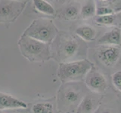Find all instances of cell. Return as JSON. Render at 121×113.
Here are the masks:
<instances>
[{
	"label": "cell",
	"mask_w": 121,
	"mask_h": 113,
	"mask_svg": "<svg viewBox=\"0 0 121 113\" xmlns=\"http://www.w3.org/2000/svg\"><path fill=\"white\" fill-rule=\"evenodd\" d=\"M77 1H81V0H77Z\"/></svg>",
	"instance_id": "484cf974"
},
{
	"label": "cell",
	"mask_w": 121,
	"mask_h": 113,
	"mask_svg": "<svg viewBox=\"0 0 121 113\" xmlns=\"http://www.w3.org/2000/svg\"><path fill=\"white\" fill-rule=\"evenodd\" d=\"M75 34L84 41H92L97 37L96 29L88 24L79 26L75 30Z\"/></svg>",
	"instance_id": "7c38bea8"
},
{
	"label": "cell",
	"mask_w": 121,
	"mask_h": 113,
	"mask_svg": "<svg viewBox=\"0 0 121 113\" xmlns=\"http://www.w3.org/2000/svg\"><path fill=\"white\" fill-rule=\"evenodd\" d=\"M112 82L116 89L121 92V70L117 71L112 75Z\"/></svg>",
	"instance_id": "d6986e66"
},
{
	"label": "cell",
	"mask_w": 121,
	"mask_h": 113,
	"mask_svg": "<svg viewBox=\"0 0 121 113\" xmlns=\"http://www.w3.org/2000/svg\"><path fill=\"white\" fill-rule=\"evenodd\" d=\"M99 100L87 94L79 103L76 113H95L98 109Z\"/></svg>",
	"instance_id": "8fae6325"
},
{
	"label": "cell",
	"mask_w": 121,
	"mask_h": 113,
	"mask_svg": "<svg viewBox=\"0 0 121 113\" xmlns=\"http://www.w3.org/2000/svg\"><path fill=\"white\" fill-rule=\"evenodd\" d=\"M85 96L82 95L81 90H77L75 86L73 88L69 85L61 92V103L64 107L67 106L71 109L73 108V109H77L79 103Z\"/></svg>",
	"instance_id": "ba28073f"
},
{
	"label": "cell",
	"mask_w": 121,
	"mask_h": 113,
	"mask_svg": "<svg viewBox=\"0 0 121 113\" xmlns=\"http://www.w3.org/2000/svg\"><path fill=\"white\" fill-rule=\"evenodd\" d=\"M95 21L98 25L110 26L116 24V15L115 14H113L104 16H96Z\"/></svg>",
	"instance_id": "2e32d148"
},
{
	"label": "cell",
	"mask_w": 121,
	"mask_h": 113,
	"mask_svg": "<svg viewBox=\"0 0 121 113\" xmlns=\"http://www.w3.org/2000/svg\"><path fill=\"white\" fill-rule=\"evenodd\" d=\"M33 5L37 11L48 16L56 15V10L52 4L46 0H33Z\"/></svg>",
	"instance_id": "5bb4252c"
},
{
	"label": "cell",
	"mask_w": 121,
	"mask_h": 113,
	"mask_svg": "<svg viewBox=\"0 0 121 113\" xmlns=\"http://www.w3.org/2000/svg\"><path fill=\"white\" fill-rule=\"evenodd\" d=\"M22 35L50 44L58 36V29L50 19L38 18L30 24Z\"/></svg>",
	"instance_id": "3957f363"
},
{
	"label": "cell",
	"mask_w": 121,
	"mask_h": 113,
	"mask_svg": "<svg viewBox=\"0 0 121 113\" xmlns=\"http://www.w3.org/2000/svg\"><path fill=\"white\" fill-rule=\"evenodd\" d=\"M33 113H50L53 112V106L49 103H39L33 105Z\"/></svg>",
	"instance_id": "e0dca14e"
},
{
	"label": "cell",
	"mask_w": 121,
	"mask_h": 113,
	"mask_svg": "<svg viewBox=\"0 0 121 113\" xmlns=\"http://www.w3.org/2000/svg\"><path fill=\"white\" fill-rule=\"evenodd\" d=\"M79 48L80 43L77 39L67 35H61L57 44V56L59 60H61L60 63L66 62V60L73 58L77 55Z\"/></svg>",
	"instance_id": "277c9868"
},
{
	"label": "cell",
	"mask_w": 121,
	"mask_h": 113,
	"mask_svg": "<svg viewBox=\"0 0 121 113\" xmlns=\"http://www.w3.org/2000/svg\"><path fill=\"white\" fill-rule=\"evenodd\" d=\"M50 113H53V112H50Z\"/></svg>",
	"instance_id": "4316f807"
},
{
	"label": "cell",
	"mask_w": 121,
	"mask_h": 113,
	"mask_svg": "<svg viewBox=\"0 0 121 113\" xmlns=\"http://www.w3.org/2000/svg\"><path fill=\"white\" fill-rule=\"evenodd\" d=\"M115 15H116V24L117 23L120 26H121V10L115 13Z\"/></svg>",
	"instance_id": "7402d4cb"
},
{
	"label": "cell",
	"mask_w": 121,
	"mask_h": 113,
	"mask_svg": "<svg viewBox=\"0 0 121 113\" xmlns=\"http://www.w3.org/2000/svg\"><path fill=\"white\" fill-rule=\"evenodd\" d=\"M95 113H114V112H113L111 110H110V109H102V110H98L97 109V111L95 112Z\"/></svg>",
	"instance_id": "603a6c76"
},
{
	"label": "cell",
	"mask_w": 121,
	"mask_h": 113,
	"mask_svg": "<svg viewBox=\"0 0 121 113\" xmlns=\"http://www.w3.org/2000/svg\"><path fill=\"white\" fill-rule=\"evenodd\" d=\"M94 64L87 59L60 63L58 75L62 83L79 82L84 80Z\"/></svg>",
	"instance_id": "6da1fadb"
},
{
	"label": "cell",
	"mask_w": 121,
	"mask_h": 113,
	"mask_svg": "<svg viewBox=\"0 0 121 113\" xmlns=\"http://www.w3.org/2000/svg\"><path fill=\"white\" fill-rule=\"evenodd\" d=\"M84 80L87 88L95 93H102L107 89V79L95 66L87 73Z\"/></svg>",
	"instance_id": "52a82bcc"
},
{
	"label": "cell",
	"mask_w": 121,
	"mask_h": 113,
	"mask_svg": "<svg viewBox=\"0 0 121 113\" xmlns=\"http://www.w3.org/2000/svg\"><path fill=\"white\" fill-rule=\"evenodd\" d=\"M111 2L112 5L114 7L113 10L115 11L117 7H119V8H121V0H111Z\"/></svg>",
	"instance_id": "44dd1931"
},
{
	"label": "cell",
	"mask_w": 121,
	"mask_h": 113,
	"mask_svg": "<svg viewBox=\"0 0 121 113\" xmlns=\"http://www.w3.org/2000/svg\"><path fill=\"white\" fill-rule=\"evenodd\" d=\"M80 14V8L78 4H70L63 8L59 14L58 17L64 20H72L77 19Z\"/></svg>",
	"instance_id": "4fadbf2b"
},
{
	"label": "cell",
	"mask_w": 121,
	"mask_h": 113,
	"mask_svg": "<svg viewBox=\"0 0 121 113\" xmlns=\"http://www.w3.org/2000/svg\"><path fill=\"white\" fill-rule=\"evenodd\" d=\"M26 2L0 0V23L14 22L24 9Z\"/></svg>",
	"instance_id": "5b68a950"
},
{
	"label": "cell",
	"mask_w": 121,
	"mask_h": 113,
	"mask_svg": "<svg viewBox=\"0 0 121 113\" xmlns=\"http://www.w3.org/2000/svg\"><path fill=\"white\" fill-rule=\"evenodd\" d=\"M97 45H121V29L115 26L106 32L96 41Z\"/></svg>",
	"instance_id": "9c48e42d"
},
{
	"label": "cell",
	"mask_w": 121,
	"mask_h": 113,
	"mask_svg": "<svg viewBox=\"0 0 121 113\" xmlns=\"http://www.w3.org/2000/svg\"><path fill=\"white\" fill-rule=\"evenodd\" d=\"M96 5L95 0H87L80 8V16L82 19L93 17L96 14Z\"/></svg>",
	"instance_id": "9a60e30c"
},
{
	"label": "cell",
	"mask_w": 121,
	"mask_h": 113,
	"mask_svg": "<svg viewBox=\"0 0 121 113\" xmlns=\"http://www.w3.org/2000/svg\"><path fill=\"white\" fill-rule=\"evenodd\" d=\"M48 1L50 4L52 5H64V4H65L66 2H68V0H46Z\"/></svg>",
	"instance_id": "ffe728a7"
},
{
	"label": "cell",
	"mask_w": 121,
	"mask_h": 113,
	"mask_svg": "<svg viewBox=\"0 0 121 113\" xmlns=\"http://www.w3.org/2000/svg\"><path fill=\"white\" fill-rule=\"evenodd\" d=\"M100 2H106V1H108V0H98Z\"/></svg>",
	"instance_id": "d4e9b609"
},
{
	"label": "cell",
	"mask_w": 121,
	"mask_h": 113,
	"mask_svg": "<svg viewBox=\"0 0 121 113\" xmlns=\"http://www.w3.org/2000/svg\"><path fill=\"white\" fill-rule=\"evenodd\" d=\"M96 54L98 60L106 67L114 66L121 55L120 46L113 45H98Z\"/></svg>",
	"instance_id": "8992f818"
},
{
	"label": "cell",
	"mask_w": 121,
	"mask_h": 113,
	"mask_svg": "<svg viewBox=\"0 0 121 113\" xmlns=\"http://www.w3.org/2000/svg\"><path fill=\"white\" fill-rule=\"evenodd\" d=\"M58 113H60V112H58Z\"/></svg>",
	"instance_id": "83f0119b"
},
{
	"label": "cell",
	"mask_w": 121,
	"mask_h": 113,
	"mask_svg": "<svg viewBox=\"0 0 121 113\" xmlns=\"http://www.w3.org/2000/svg\"><path fill=\"white\" fill-rule=\"evenodd\" d=\"M18 47L25 58L33 62H44L51 58L49 44L21 35L18 40Z\"/></svg>",
	"instance_id": "7a4b0ae2"
},
{
	"label": "cell",
	"mask_w": 121,
	"mask_h": 113,
	"mask_svg": "<svg viewBox=\"0 0 121 113\" xmlns=\"http://www.w3.org/2000/svg\"><path fill=\"white\" fill-rule=\"evenodd\" d=\"M114 10L111 6L101 5L96 8V16H104V15L113 14L114 13Z\"/></svg>",
	"instance_id": "ac0fdd59"
},
{
	"label": "cell",
	"mask_w": 121,
	"mask_h": 113,
	"mask_svg": "<svg viewBox=\"0 0 121 113\" xmlns=\"http://www.w3.org/2000/svg\"><path fill=\"white\" fill-rule=\"evenodd\" d=\"M16 1H20V2H27L28 0H16Z\"/></svg>",
	"instance_id": "cb8c5ba5"
},
{
	"label": "cell",
	"mask_w": 121,
	"mask_h": 113,
	"mask_svg": "<svg viewBox=\"0 0 121 113\" xmlns=\"http://www.w3.org/2000/svg\"><path fill=\"white\" fill-rule=\"evenodd\" d=\"M26 108H27V104L24 101L15 98L10 94L0 92V110Z\"/></svg>",
	"instance_id": "30bf717a"
}]
</instances>
